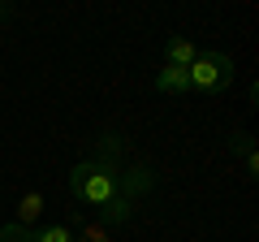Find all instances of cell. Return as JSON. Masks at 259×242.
<instances>
[{
  "label": "cell",
  "mask_w": 259,
  "mask_h": 242,
  "mask_svg": "<svg viewBox=\"0 0 259 242\" xmlns=\"http://www.w3.org/2000/svg\"><path fill=\"white\" fill-rule=\"evenodd\" d=\"M39 216H44V195L39 190H30V195H22V204H18V225H35Z\"/></svg>",
  "instance_id": "obj_6"
},
{
  "label": "cell",
  "mask_w": 259,
  "mask_h": 242,
  "mask_svg": "<svg viewBox=\"0 0 259 242\" xmlns=\"http://www.w3.org/2000/svg\"><path fill=\"white\" fill-rule=\"evenodd\" d=\"M35 242H74V229H65V225H48V229L35 233Z\"/></svg>",
  "instance_id": "obj_9"
},
{
  "label": "cell",
  "mask_w": 259,
  "mask_h": 242,
  "mask_svg": "<svg viewBox=\"0 0 259 242\" xmlns=\"http://www.w3.org/2000/svg\"><path fill=\"white\" fill-rule=\"evenodd\" d=\"M199 56V48L190 44V39H182V35H173L168 39V48H164V65H177V69H190V61Z\"/></svg>",
  "instance_id": "obj_4"
},
{
  "label": "cell",
  "mask_w": 259,
  "mask_h": 242,
  "mask_svg": "<svg viewBox=\"0 0 259 242\" xmlns=\"http://www.w3.org/2000/svg\"><path fill=\"white\" fill-rule=\"evenodd\" d=\"M121 186V169L117 165H104V160H78L69 169V190H74L78 204H91L104 208Z\"/></svg>",
  "instance_id": "obj_1"
},
{
  "label": "cell",
  "mask_w": 259,
  "mask_h": 242,
  "mask_svg": "<svg viewBox=\"0 0 259 242\" xmlns=\"http://www.w3.org/2000/svg\"><path fill=\"white\" fill-rule=\"evenodd\" d=\"M233 147L242 151V160H246V173L255 177V173H259V156H255V143H250V134H238V139H233Z\"/></svg>",
  "instance_id": "obj_7"
},
{
  "label": "cell",
  "mask_w": 259,
  "mask_h": 242,
  "mask_svg": "<svg viewBox=\"0 0 259 242\" xmlns=\"http://www.w3.org/2000/svg\"><path fill=\"white\" fill-rule=\"evenodd\" d=\"M5 18H9V5H5V0H0V22H5Z\"/></svg>",
  "instance_id": "obj_11"
},
{
  "label": "cell",
  "mask_w": 259,
  "mask_h": 242,
  "mask_svg": "<svg viewBox=\"0 0 259 242\" xmlns=\"http://www.w3.org/2000/svg\"><path fill=\"white\" fill-rule=\"evenodd\" d=\"M82 242H108V233L95 229V225H87V229H82Z\"/></svg>",
  "instance_id": "obj_10"
},
{
  "label": "cell",
  "mask_w": 259,
  "mask_h": 242,
  "mask_svg": "<svg viewBox=\"0 0 259 242\" xmlns=\"http://www.w3.org/2000/svg\"><path fill=\"white\" fill-rule=\"evenodd\" d=\"M130 212H134V199H125L117 190V195L108 199V204L100 208V216H104V225H121V221H130Z\"/></svg>",
  "instance_id": "obj_5"
},
{
  "label": "cell",
  "mask_w": 259,
  "mask_h": 242,
  "mask_svg": "<svg viewBox=\"0 0 259 242\" xmlns=\"http://www.w3.org/2000/svg\"><path fill=\"white\" fill-rule=\"evenodd\" d=\"M0 242H35V233H30L26 225L9 221V225H5V229H0Z\"/></svg>",
  "instance_id": "obj_8"
},
{
  "label": "cell",
  "mask_w": 259,
  "mask_h": 242,
  "mask_svg": "<svg viewBox=\"0 0 259 242\" xmlns=\"http://www.w3.org/2000/svg\"><path fill=\"white\" fill-rule=\"evenodd\" d=\"M156 91H164V95H186V91H190V83H186V69H177V65H160V69H156Z\"/></svg>",
  "instance_id": "obj_3"
},
{
  "label": "cell",
  "mask_w": 259,
  "mask_h": 242,
  "mask_svg": "<svg viewBox=\"0 0 259 242\" xmlns=\"http://www.w3.org/2000/svg\"><path fill=\"white\" fill-rule=\"evenodd\" d=\"M186 83H190V91L212 95V91H221V87L233 83V61L225 52H199L190 61V69H186Z\"/></svg>",
  "instance_id": "obj_2"
}]
</instances>
